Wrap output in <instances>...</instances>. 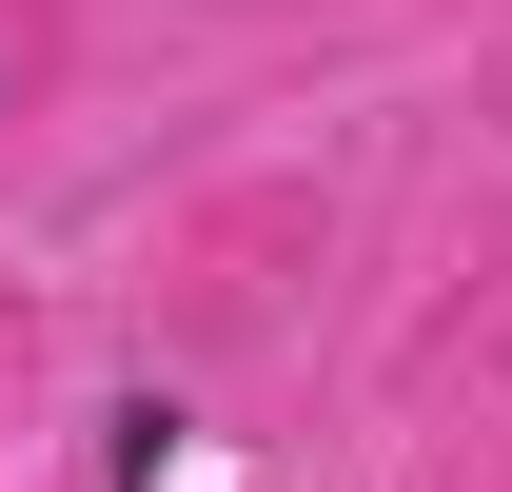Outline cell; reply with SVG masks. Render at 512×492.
<instances>
[{
    "instance_id": "cell-1",
    "label": "cell",
    "mask_w": 512,
    "mask_h": 492,
    "mask_svg": "<svg viewBox=\"0 0 512 492\" xmlns=\"http://www.w3.org/2000/svg\"><path fill=\"white\" fill-rule=\"evenodd\" d=\"M99 473H119V492H158V473H178V394H119V453H99Z\"/></svg>"
}]
</instances>
